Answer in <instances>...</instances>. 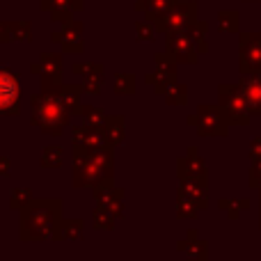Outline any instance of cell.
I'll return each mask as SVG.
<instances>
[{"mask_svg": "<svg viewBox=\"0 0 261 261\" xmlns=\"http://www.w3.org/2000/svg\"><path fill=\"white\" fill-rule=\"evenodd\" d=\"M69 117L71 113L64 108V103L53 90H41L30 99V122L44 133L60 135L69 124Z\"/></svg>", "mask_w": 261, "mask_h": 261, "instance_id": "obj_1", "label": "cell"}, {"mask_svg": "<svg viewBox=\"0 0 261 261\" xmlns=\"http://www.w3.org/2000/svg\"><path fill=\"white\" fill-rule=\"evenodd\" d=\"M113 163H110V153L103 147L99 149H83L76 147V186L96 184L110 176Z\"/></svg>", "mask_w": 261, "mask_h": 261, "instance_id": "obj_2", "label": "cell"}, {"mask_svg": "<svg viewBox=\"0 0 261 261\" xmlns=\"http://www.w3.org/2000/svg\"><path fill=\"white\" fill-rule=\"evenodd\" d=\"M218 101H220L222 113L227 115L229 124H248L250 122V106L245 101L243 92H241L239 83L231 85V83H222L218 87Z\"/></svg>", "mask_w": 261, "mask_h": 261, "instance_id": "obj_3", "label": "cell"}, {"mask_svg": "<svg viewBox=\"0 0 261 261\" xmlns=\"http://www.w3.org/2000/svg\"><path fill=\"white\" fill-rule=\"evenodd\" d=\"M239 69H241V76L261 73V32H241Z\"/></svg>", "mask_w": 261, "mask_h": 261, "instance_id": "obj_4", "label": "cell"}, {"mask_svg": "<svg viewBox=\"0 0 261 261\" xmlns=\"http://www.w3.org/2000/svg\"><path fill=\"white\" fill-rule=\"evenodd\" d=\"M21 110V81L7 67H0V117L18 115Z\"/></svg>", "mask_w": 261, "mask_h": 261, "instance_id": "obj_5", "label": "cell"}, {"mask_svg": "<svg viewBox=\"0 0 261 261\" xmlns=\"http://www.w3.org/2000/svg\"><path fill=\"white\" fill-rule=\"evenodd\" d=\"M50 206H55V202H37L35 206L28 208L23 213V234L28 229H32L35 239H41V236L48 234L53 229V216L58 213V208L50 211Z\"/></svg>", "mask_w": 261, "mask_h": 261, "instance_id": "obj_6", "label": "cell"}, {"mask_svg": "<svg viewBox=\"0 0 261 261\" xmlns=\"http://www.w3.org/2000/svg\"><path fill=\"white\" fill-rule=\"evenodd\" d=\"M190 124H197V130L202 135H225L227 126H229V119L222 113L220 106H199L197 115H190L188 117Z\"/></svg>", "mask_w": 261, "mask_h": 261, "instance_id": "obj_7", "label": "cell"}, {"mask_svg": "<svg viewBox=\"0 0 261 261\" xmlns=\"http://www.w3.org/2000/svg\"><path fill=\"white\" fill-rule=\"evenodd\" d=\"M195 21H197V3H176L161 21H156V25L170 35V32L186 30Z\"/></svg>", "mask_w": 261, "mask_h": 261, "instance_id": "obj_8", "label": "cell"}, {"mask_svg": "<svg viewBox=\"0 0 261 261\" xmlns=\"http://www.w3.org/2000/svg\"><path fill=\"white\" fill-rule=\"evenodd\" d=\"M167 53L176 60V62H197L199 58V46L195 44V39L188 35V30H179V32H170L167 35Z\"/></svg>", "mask_w": 261, "mask_h": 261, "instance_id": "obj_9", "label": "cell"}, {"mask_svg": "<svg viewBox=\"0 0 261 261\" xmlns=\"http://www.w3.org/2000/svg\"><path fill=\"white\" fill-rule=\"evenodd\" d=\"M239 87L243 92L245 101L250 106V113L261 115V73H250V76H241Z\"/></svg>", "mask_w": 261, "mask_h": 261, "instance_id": "obj_10", "label": "cell"}, {"mask_svg": "<svg viewBox=\"0 0 261 261\" xmlns=\"http://www.w3.org/2000/svg\"><path fill=\"white\" fill-rule=\"evenodd\" d=\"M83 7V0H41V9L50 12V18L58 23H71V14Z\"/></svg>", "mask_w": 261, "mask_h": 261, "instance_id": "obj_11", "label": "cell"}, {"mask_svg": "<svg viewBox=\"0 0 261 261\" xmlns=\"http://www.w3.org/2000/svg\"><path fill=\"white\" fill-rule=\"evenodd\" d=\"M53 41L62 44V48L67 53H81L83 50V25L81 23H67L64 30L53 32Z\"/></svg>", "mask_w": 261, "mask_h": 261, "instance_id": "obj_12", "label": "cell"}, {"mask_svg": "<svg viewBox=\"0 0 261 261\" xmlns=\"http://www.w3.org/2000/svg\"><path fill=\"white\" fill-rule=\"evenodd\" d=\"M103 135H106V142L110 144H117L124 140V119L122 117H108L103 124Z\"/></svg>", "mask_w": 261, "mask_h": 261, "instance_id": "obj_13", "label": "cell"}, {"mask_svg": "<svg viewBox=\"0 0 261 261\" xmlns=\"http://www.w3.org/2000/svg\"><path fill=\"white\" fill-rule=\"evenodd\" d=\"M239 12L236 9H222L218 14V30L220 32H239Z\"/></svg>", "mask_w": 261, "mask_h": 261, "instance_id": "obj_14", "label": "cell"}, {"mask_svg": "<svg viewBox=\"0 0 261 261\" xmlns=\"http://www.w3.org/2000/svg\"><path fill=\"white\" fill-rule=\"evenodd\" d=\"M113 90L117 92V94H133L135 92V76L133 73H119V76H115Z\"/></svg>", "mask_w": 261, "mask_h": 261, "instance_id": "obj_15", "label": "cell"}, {"mask_svg": "<svg viewBox=\"0 0 261 261\" xmlns=\"http://www.w3.org/2000/svg\"><path fill=\"white\" fill-rule=\"evenodd\" d=\"M12 39L14 41H30L32 39V28L28 21L12 23Z\"/></svg>", "mask_w": 261, "mask_h": 261, "instance_id": "obj_16", "label": "cell"}, {"mask_svg": "<svg viewBox=\"0 0 261 261\" xmlns=\"http://www.w3.org/2000/svg\"><path fill=\"white\" fill-rule=\"evenodd\" d=\"M165 99H167V103H181L184 106L186 101H188V90H186V85H176L174 83V85L167 90Z\"/></svg>", "mask_w": 261, "mask_h": 261, "instance_id": "obj_17", "label": "cell"}, {"mask_svg": "<svg viewBox=\"0 0 261 261\" xmlns=\"http://www.w3.org/2000/svg\"><path fill=\"white\" fill-rule=\"evenodd\" d=\"M41 163H44V167H60V165H62V149H60V147L46 149Z\"/></svg>", "mask_w": 261, "mask_h": 261, "instance_id": "obj_18", "label": "cell"}, {"mask_svg": "<svg viewBox=\"0 0 261 261\" xmlns=\"http://www.w3.org/2000/svg\"><path fill=\"white\" fill-rule=\"evenodd\" d=\"M83 92L99 94V92H101V73H96V76H87V81L83 83Z\"/></svg>", "mask_w": 261, "mask_h": 261, "instance_id": "obj_19", "label": "cell"}, {"mask_svg": "<svg viewBox=\"0 0 261 261\" xmlns=\"http://www.w3.org/2000/svg\"><path fill=\"white\" fill-rule=\"evenodd\" d=\"M135 30H138V39H147V41H151V39H153V30H151L149 25L135 23Z\"/></svg>", "mask_w": 261, "mask_h": 261, "instance_id": "obj_20", "label": "cell"}, {"mask_svg": "<svg viewBox=\"0 0 261 261\" xmlns=\"http://www.w3.org/2000/svg\"><path fill=\"white\" fill-rule=\"evenodd\" d=\"M0 41H3V44L14 41L12 39V23H3V21H0Z\"/></svg>", "mask_w": 261, "mask_h": 261, "instance_id": "obj_21", "label": "cell"}, {"mask_svg": "<svg viewBox=\"0 0 261 261\" xmlns=\"http://www.w3.org/2000/svg\"><path fill=\"white\" fill-rule=\"evenodd\" d=\"M9 172V161L5 156H0V176H7Z\"/></svg>", "mask_w": 261, "mask_h": 261, "instance_id": "obj_22", "label": "cell"}]
</instances>
